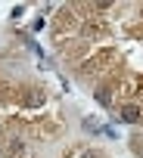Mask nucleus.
Returning a JSON list of instances; mask_svg holds the SVG:
<instances>
[{
  "label": "nucleus",
  "instance_id": "1",
  "mask_svg": "<svg viewBox=\"0 0 143 158\" xmlns=\"http://www.w3.org/2000/svg\"><path fill=\"white\" fill-rule=\"evenodd\" d=\"M121 118H124V121H140V109H137V106H124V109H121Z\"/></svg>",
  "mask_w": 143,
  "mask_h": 158
}]
</instances>
